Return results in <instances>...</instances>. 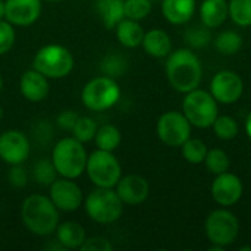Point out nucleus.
Listing matches in <instances>:
<instances>
[{
  "label": "nucleus",
  "mask_w": 251,
  "mask_h": 251,
  "mask_svg": "<svg viewBox=\"0 0 251 251\" xmlns=\"http://www.w3.org/2000/svg\"><path fill=\"white\" fill-rule=\"evenodd\" d=\"M166 75L171 85L179 93L196 90L201 82L203 68L200 59L188 49H179L169 53L166 62Z\"/></svg>",
  "instance_id": "obj_1"
},
{
  "label": "nucleus",
  "mask_w": 251,
  "mask_h": 251,
  "mask_svg": "<svg viewBox=\"0 0 251 251\" xmlns=\"http://www.w3.org/2000/svg\"><path fill=\"white\" fill-rule=\"evenodd\" d=\"M21 216L26 229L40 237L50 235L59 225V209L50 197L41 194H32L24 200Z\"/></svg>",
  "instance_id": "obj_2"
},
{
  "label": "nucleus",
  "mask_w": 251,
  "mask_h": 251,
  "mask_svg": "<svg viewBox=\"0 0 251 251\" xmlns=\"http://www.w3.org/2000/svg\"><path fill=\"white\" fill-rule=\"evenodd\" d=\"M87 151L75 137L62 138L53 149L51 162L62 178L75 179L82 175L87 165Z\"/></svg>",
  "instance_id": "obj_3"
},
{
  "label": "nucleus",
  "mask_w": 251,
  "mask_h": 251,
  "mask_svg": "<svg viewBox=\"0 0 251 251\" xmlns=\"http://www.w3.org/2000/svg\"><path fill=\"white\" fill-rule=\"evenodd\" d=\"M85 212L97 224H113L116 222L124 209V203L113 188L97 187L85 199Z\"/></svg>",
  "instance_id": "obj_4"
},
{
  "label": "nucleus",
  "mask_w": 251,
  "mask_h": 251,
  "mask_svg": "<svg viewBox=\"0 0 251 251\" xmlns=\"http://www.w3.org/2000/svg\"><path fill=\"white\" fill-rule=\"evenodd\" d=\"M32 68L47 78H65L74 69V56L63 46L47 44L37 51Z\"/></svg>",
  "instance_id": "obj_5"
},
{
  "label": "nucleus",
  "mask_w": 251,
  "mask_h": 251,
  "mask_svg": "<svg viewBox=\"0 0 251 251\" xmlns=\"http://www.w3.org/2000/svg\"><path fill=\"white\" fill-rule=\"evenodd\" d=\"M121 97V88L115 78L107 75L93 78L88 81L81 93L84 106L94 112H103L118 103Z\"/></svg>",
  "instance_id": "obj_6"
},
{
  "label": "nucleus",
  "mask_w": 251,
  "mask_h": 251,
  "mask_svg": "<svg viewBox=\"0 0 251 251\" xmlns=\"http://www.w3.org/2000/svg\"><path fill=\"white\" fill-rule=\"evenodd\" d=\"M87 175L96 187L113 188L122 176L121 163L112 151L97 149L87 157Z\"/></svg>",
  "instance_id": "obj_7"
},
{
  "label": "nucleus",
  "mask_w": 251,
  "mask_h": 251,
  "mask_svg": "<svg viewBox=\"0 0 251 251\" xmlns=\"http://www.w3.org/2000/svg\"><path fill=\"white\" fill-rule=\"evenodd\" d=\"M182 110L190 124L197 128L212 126L219 112L215 97L210 93L197 88L187 93L182 103Z\"/></svg>",
  "instance_id": "obj_8"
},
{
  "label": "nucleus",
  "mask_w": 251,
  "mask_h": 251,
  "mask_svg": "<svg viewBox=\"0 0 251 251\" xmlns=\"http://www.w3.org/2000/svg\"><path fill=\"white\" fill-rule=\"evenodd\" d=\"M238 232V219L228 210H215L206 219V235L213 244L226 247L237 240Z\"/></svg>",
  "instance_id": "obj_9"
},
{
  "label": "nucleus",
  "mask_w": 251,
  "mask_h": 251,
  "mask_svg": "<svg viewBox=\"0 0 251 251\" xmlns=\"http://www.w3.org/2000/svg\"><path fill=\"white\" fill-rule=\"evenodd\" d=\"M159 138L171 147H181L191 135V124L184 113L166 112L157 122Z\"/></svg>",
  "instance_id": "obj_10"
},
{
  "label": "nucleus",
  "mask_w": 251,
  "mask_h": 251,
  "mask_svg": "<svg viewBox=\"0 0 251 251\" xmlns=\"http://www.w3.org/2000/svg\"><path fill=\"white\" fill-rule=\"evenodd\" d=\"M210 90L216 101L231 104L243 96L244 82L238 74L232 71H221L213 76L210 82Z\"/></svg>",
  "instance_id": "obj_11"
},
{
  "label": "nucleus",
  "mask_w": 251,
  "mask_h": 251,
  "mask_svg": "<svg viewBox=\"0 0 251 251\" xmlns=\"http://www.w3.org/2000/svg\"><path fill=\"white\" fill-rule=\"evenodd\" d=\"M29 156V141L26 135L16 129L4 131L0 135V159L7 165H21Z\"/></svg>",
  "instance_id": "obj_12"
},
{
  "label": "nucleus",
  "mask_w": 251,
  "mask_h": 251,
  "mask_svg": "<svg viewBox=\"0 0 251 251\" xmlns=\"http://www.w3.org/2000/svg\"><path fill=\"white\" fill-rule=\"evenodd\" d=\"M50 200L62 212H75L82 204V191L69 178L56 179L50 185Z\"/></svg>",
  "instance_id": "obj_13"
},
{
  "label": "nucleus",
  "mask_w": 251,
  "mask_h": 251,
  "mask_svg": "<svg viewBox=\"0 0 251 251\" xmlns=\"http://www.w3.org/2000/svg\"><path fill=\"white\" fill-rule=\"evenodd\" d=\"M212 196L213 200L224 207L234 206L243 196V182L235 174L228 171L219 174L212 184Z\"/></svg>",
  "instance_id": "obj_14"
},
{
  "label": "nucleus",
  "mask_w": 251,
  "mask_h": 251,
  "mask_svg": "<svg viewBox=\"0 0 251 251\" xmlns=\"http://www.w3.org/2000/svg\"><path fill=\"white\" fill-rule=\"evenodd\" d=\"M41 15V0H6L4 18L12 25L26 26Z\"/></svg>",
  "instance_id": "obj_15"
},
{
  "label": "nucleus",
  "mask_w": 251,
  "mask_h": 251,
  "mask_svg": "<svg viewBox=\"0 0 251 251\" xmlns=\"http://www.w3.org/2000/svg\"><path fill=\"white\" fill-rule=\"evenodd\" d=\"M115 191L118 193L124 204L137 206L149 197L150 187L146 178L140 175H126L124 178L121 176Z\"/></svg>",
  "instance_id": "obj_16"
},
{
  "label": "nucleus",
  "mask_w": 251,
  "mask_h": 251,
  "mask_svg": "<svg viewBox=\"0 0 251 251\" xmlns=\"http://www.w3.org/2000/svg\"><path fill=\"white\" fill-rule=\"evenodd\" d=\"M47 79H49L47 76H44L43 74H40L34 68L24 72L21 79H19L21 94L28 101H32V103L43 101L49 96V90H50Z\"/></svg>",
  "instance_id": "obj_17"
},
{
  "label": "nucleus",
  "mask_w": 251,
  "mask_h": 251,
  "mask_svg": "<svg viewBox=\"0 0 251 251\" xmlns=\"http://www.w3.org/2000/svg\"><path fill=\"white\" fill-rule=\"evenodd\" d=\"M162 12L171 24H185L196 12V0H163Z\"/></svg>",
  "instance_id": "obj_18"
},
{
  "label": "nucleus",
  "mask_w": 251,
  "mask_h": 251,
  "mask_svg": "<svg viewBox=\"0 0 251 251\" xmlns=\"http://www.w3.org/2000/svg\"><path fill=\"white\" fill-rule=\"evenodd\" d=\"M229 13V4L226 0H204L200 7V16L203 25L207 28H218L225 22Z\"/></svg>",
  "instance_id": "obj_19"
},
{
  "label": "nucleus",
  "mask_w": 251,
  "mask_h": 251,
  "mask_svg": "<svg viewBox=\"0 0 251 251\" xmlns=\"http://www.w3.org/2000/svg\"><path fill=\"white\" fill-rule=\"evenodd\" d=\"M141 44L146 53L153 57H166L172 50V41L169 35L162 29H151L146 32Z\"/></svg>",
  "instance_id": "obj_20"
},
{
  "label": "nucleus",
  "mask_w": 251,
  "mask_h": 251,
  "mask_svg": "<svg viewBox=\"0 0 251 251\" xmlns=\"http://www.w3.org/2000/svg\"><path fill=\"white\" fill-rule=\"evenodd\" d=\"M124 1L125 0H97L96 9L107 29L116 28V25L125 18L124 12Z\"/></svg>",
  "instance_id": "obj_21"
},
{
  "label": "nucleus",
  "mask_w": 251,
  "mask_h": 251,
  "mask_svg": "<svg viewBox=\"0 0 251 251\" xmlns=\"http://www.w3.org/2000/svg\"><path fill=\"white\" fill-rule=\"evenodd\" d=\"M57 243L63 249H79L85 241V231L76 222H65L56 228Z\"/></svg>",
  "instance_id": "obj_22"
},
{
  "label": "nucleus",
  "mask_w": 251,
  "mask_h": 251,
  "mask_svg": "<svg viewBox=\"0 0 251 251\" xmlns=\"http://www.w3.org/2000/svg\"><path fill=\"white\" fill-rule=\"evenodd\" d=\"M116 37L122 46H125L128 49H134L143 43L144 31H143L141 25L138 24V21L124 18L116 25Z\"/></svg>",
  "instance_id": "obj_23"
},
{
  "label": "nucleus",
  "mask_w": 251,
  "mask_h": 251,
  "mask_svg": "<svg viewBox=\"0 0 251 251\" xmlns=\"http://www.w3.org/2000/svg\"><path fill=\"white\" fill-rule=\"evenodd\" d=\"M94 140H96L97 149L106 150V151H113L119 147L122 135H121V131L115 125L106 124V125H101L100 128H97Z\"/></svg>",
  "instance_id": "obj_24"
},
{
  "label": "nucleus",
  "mask_w": 251,
  "mask_h": 251,
  "mask_svg": "<svg viewBox=\"0 0 251 251\" xmlns=\"http://www.w3.org/2000/svg\"><path fill=\"white\" fill-rule=\"evenodd\" d=\"M215 46H216L219 53L231 56V54H235L241 49L243 38L235 31H224V32H221L218 35V38L215 41Z\"/></svg>",
  "instance_id": "obj_25"
},
{
  "label": "nucleus",
  "mask_w": 251,
  "mask_h": 251,
  "mask_svg": "<svg viewBox=\"0 0 251 251\" xmlns=\"http://www.w3.org/2000/svg\"><path fill=\"white\" fill-rule=\"evenodd\" d=\"M182 156L187 162L193 163V165H197V163H201L204 162L206 159V154H207V146L199 140V138H188L182 146Z\"/></svg>",
  "instance_id": "obj_26"
},
{
  "label": "nucleus",
  "mask_w": 251,
  "mask_h": 251,
  "mask_svg": "<svg viewBox=\"0 0 251 251\" xmlns=\"http://www.w3.org/2000/svg\"><path fill=\"white\" fill-rule=\"evenodd\" d=\"M97 132V125L94 122L93 118L90 116H78L74 128H72V134L74 137L81 141V143H88L96 137Z\"/></svg>",
  "instance_id": "obj_27"
},
{
  "label": "nucleus",
  "mask_w": 251,
  "mask_h": 251,
  "mask_svg": "<svg viewBox=\"0 0 251 251\" xmlns=\"http://www.w3.org/2000/svg\"><path fill=\"white\" fill-rule=\"evenodd\" d=\"M229 15L240 26L251 25V0H231Z\"/></svg>",
  "instance_id": "obj_28"
},
{
  "label": "nucleus",
  "mask_w": 251,
  "mask_h": 251,
  "mask_svg": "<svg viewBox=\"0 0 251 251\" xmlns=\"http://www.w3.org/2000/svg\"><path fill=\"white\" fill-rule=\"evenodd\" d=\"M212 126L216 137H219L221 140H232L238 135L240 131L237 121L231 116H218Z\"/></svg>",
  "instance_id": "obj_29"
},
{
  "label": "nucleus",
  "mask_w": 251,
  "mask_h": 251,
  "mask_svg": "<svg viewBox=\"0 0 251 251\" xmlns=\"http://www.w3.org/2000/svg\"><path fill=\"white\" fill-rule=\"evenodd\" d=\"M204 162H206L207 169L215 175L226 172L229 169V165H231L228 154L221 149H213V150L207 151Z\"/></svg>",
  "instance_id": "obj_30"
},
{
  "label": "nucleus",
  "mask_w": 251,
  "mask_h": 251,
  "mask_svg": "<svg viewBox=\"0 0 251 251\" xmlns=\"http://www.w3.org/2000/svg\"><path fill=\"white\" fill-rule=\"evenodd\" d=\"M124 12L125 18L132 21H141L151 12V0H125Z\"/></svg>",
  "instance_id": "obj_31"
},
{
  "label": "nucleus",
  "mask_w": 251,
  "mask_h": 251,
  "mask_svg": "<svg viewBox=\"0 0 251 251\" xmlns=\"http://www.w3.org/2000/svg\"><path fill=\"white\" fill-rule=\"evenodd\" d=\"M126 69H128V63L119 54H109L101 62V71H103V74L107 75V76H110V78L122 76L126 72Z\"/></svg>",
  "instance_id": "obj_32"
},
{
  "label": "nucleus",
  "mask_w": 251,
  "mask_h": 251,
  "mask_svg": "<svg viewBox=\"0 0 251 251\" xmlns=\"http://www.w3.org/2000/svg\"><path fill=\"white\" fill-rule=\"evenodd\" d=\"M57 171L51 160H40L34 166V178L40 185L50 187L56 181Z\"/></svg>",
  "instance_id": "obj_33"
},
{
  "label": "nucleus",
  "mask_w": 251,
  "mask_h": 251,
  "mask_svg": "<svg viewBox=\"0 0 251 251\" xmlns=\"http://www.w3.org/2000/svg\"><path fill=\"white\" fill-rule=\"evenodd\" d=\"M210 40H212V34L206 25L193 26L185 34V41L194 49H203L204 46H207L210 43Z\"/></svg>",
  "instance_id": "obj_34"
},
{
  "label": "nucleus",
  "mask_w": 251,
  "mask_h": 251,
  "mask_svg": "<svg viewBox=\"0 0 251 251\" xmlns=\"http://www.w3.org/2000/svg\"><path fill=\"white\" fill-rule=\"evenodd\" d=\"M15 44V29L9 21L0 19V54H6Z\"/></svg>",
  "instance_id": "obj_35"
},
{
  "label": "nucleus",
  "mask_w": 251,
  "mask_h": 251,
  "mask_svg": "<svg viewBox=\"0 0 251 251\" xmlns=\"http://www.w3.org/2000/svg\"><path fill=\"white\" fill-rule=\"evenodd\" d=\"M82 251H112L113 246L101 237H94V238H85L82 246L79 247Z\"/></svg>",
  "instance_id": "obj_36"
},
{
  "label": "nucleus",
  "mask_w": 251,
  "mask_h": 251,
  "mask_svg": "<svg viewBox=\"0 0 251 251\" xmlns=\"http://www.w3.org/2000/svg\"><path fill=\"white\" fill-rule=\"evenodd\" d=\"M7 179L16 188H22L28 184V175L24 171V168H21L19 165H13V168L7 174Z\"/></svg>",
  "instance_id": "obj_37"
},
{
  "label": "nucleus",
  "mask_w": 251,
  "mask_h": 251,
  "mask_svg": "<svg viewBox=\"0 0 251 251\" xmlns=\"http://www.w3.org/2000/svg\"><path fill=\"white\" fill-rule=\"evenodd\" d=\"M78 113H75L74 110H63L62 113H59L56 122L57 125L63 129V131H72L76 119H78Z\"/></svg>",
  "instance_id": "obj_38"
},
{
  "label": "nucleus",
  "mask_w": 251,
  "mask_h": 251,
  "mask_svg": "<svg viewBox=\"0 0 251 251\" xmlns=\"http://www.w3.org/2000/svg\"><path fill=\"white\" fill-rule=\"evenodd\" d=\"M246 132H247L249 138H250V140H251V113H250V115H249L247 121H246Z\"/></svg>",
  "instance_id": "obj_39"
},
{
  "label": "nucleus",
  "mask_w": 251,
  "mask_h": 251,
  "mask_svg": "<svg viewBox=\"0 0 251 251\" xmlns=\"http://www.w3.org/2000/svg\"><path fill=\"white\" fill-rule=\"evenodd\" d=\"M4 18V1L0 0V19Z\"/></svg>",
  "instance_id": "obj_40"
},
{
  "label": "nucleus",
  "mask_w": 251,
  "mask_h": 251,
  "mask_svg": "<svg viewBox=\"0 0 251 251\" xmlns=\"http://www.w3.org/2000/svg\"><path fill=\"white\" fill-rule=\"evenodd\" d=\"M244 250L251 251V247H240V251H244Z\"/></svg>",
  "instance_id": "obj_41"
},
{
  "label": "nucleus",
  "mask_w": 251,
  "mask_h": 251,
  "mask_svg": "<svg viewBox=\"0 0 251 251\" xmlns=\"http://www.w3.org/2000/svg\"><path fill=\"white\" fill-rule=\"evenodd\" d=\"M1 87H3V78H1V75H0V91H1Z\"/></svg>",
  "instance_id": "obj_42"
},
{
  "label": "nucleus",
  "mask_w": 251,
  "mask_h": 251,
  "mask_svg": "<svg viewBox=\"0 0 251 251\" xmlns=\"http://www.w3.org/2000/svg\"><path fill=\"white\" fill-rule=\"evenodd\" d=\"M46 1H50V3H57V1H62V0H46Z\"/></svg>",
  "instance_id": "obj_43"
},
{
  "label": "nucleus",
  "mask_w": 251,
  "mask_h": 251,
  "mask_svg": "<svg viewBox=\"0 0 251 251\" xmlns=\"http://www.w3.org/2000/svg\"><path fill=\"white\" fill-rule=\"evenodd\" d=\"M1 116H3V109H1V106H0V119H1Z\"/></svg>",
  "instance_id": "obj_44"
},
{
  "label": "nucleus",
  "mask_w": 251,
  "mask_h": 251,
  "mask_svg": "<svg viewBox=\"0 0 251 251\" xmlns=\"http://www.w3.org/2000/svg\"><path fill=\"white\" fill-rule=\"evenodd\" d=\"M151 1H156V0H151Z\"/></svg>",
  "instance_id": "obj_45"
}]
</instances>
